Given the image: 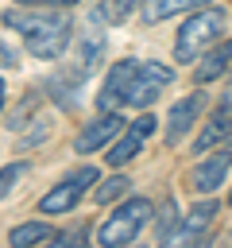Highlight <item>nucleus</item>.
<instances>
[{
    "mask_svg": "<svg viewBox=\"0 0 232 248\" xmlns=\"http://www.w3.org/2000/svg\"><path fill=\"white\" fill-rule=\"evenodd\" d=\"M174 81L170 66L162 62H147V58H120L112 70H108V81L97 97L101 112H116L120 105H131V108H147L162 97V89Z\"/></svg>",
    "mask_w": 232,
    "mask_h": 248,
    "instance_id": "1",
    "label": "nucleus"
},
{
    "mask_svg": "<svg viewBox=\"0 0 232 248\" xmlns=\"http://www.w3.org/2000/svg\"><path fill=\"white\" fill-rule=\"evenodd\" d=\"M4 23L23 35V43L35 58H46V62L62 58V50L73 39V19L62 16V12H23V8H15V12H4Z\"/></svg>",
    "mask_w": 232,
    "mask_h": 248,
    "instance_id": "2",
    "label": "nucleus"
},
{
    "mask_svg": "<svg viewBox=\"0 0 232 248\" xmlns=\"http://www.w3.org/2000/svg\"><path fill=\"white\" fill-rule=\"evenodd\" d=\"M224 23H228V16L220 12V8H197L182 27H178V43H174V58L178 62H193L201 50H209L220 35H224Z\"/></svg>",
    "mask_w": 232,
    "mask_h": 248,
    "instance_id": "3",
    "label": "nucleus"
},
{
    "mask_svg": "<svg viewBox=\"0 0 232 248\" xmlns=\"http://www.w3.org/2000/svg\"><path fill=\"white\" fill-rule=\"evenodd\" d=\"M151 221V202L147 198H128L124 205H116V213L104 217V225L97 229V240L108 244V248H120V244H131Z\"/></svg>",
    "mask_w": 232,
    "mask_h": 248,
    "instance_id": "4",
    "label": "nucleus"
},
{
    "mask_svg": "<svg viewBox=\"0 0 232 248\" xmlns=\"http://www.w3.org/2000/svg\"><path fill=\"white\" fill-rule=\"evenodd\" d=\"M93 182H97V167H81V170L66 174L54 190H46L43 202H39V209H43V213H70V209L89 194Z\"/></svg>",
    "mask_w": 232,
    "mask_h": 248,
    "instance_id": "5",
    "label": "nucleus"
},
{
    "mask_svg": "<svg viewBox=\"0 0 232 248\" xmlns=\"http://www.w3.org/2000/svg\"><path fill=\"white\" fill-rule=\"evenodd\" d=\"M120 128H124V120L108 108V112H101L97 120H89L81 132H77V140H73V151L77 155H89V151H101V147H108L116 136H120Z\"/></svg>",
    "mask_w": 232,
    "mask_h": 248,
    "instance_id": "6",
    "label": "nucleus"
},
{
    "mask_svg": "<svg viewBox=\"0 0 232 248\" xmlns=\"http://www.w3.org/2000/svg\"><path fill=\"white\" fill-rule=\"evenodd\" d=\"M151 132H155V116H139V120H131V128H128V132H124V136L104 151V155H108V163H112V167L131 163V159L143 151V140H147Z\"/></svg>",
    "mask_w": 232,
    "mask_h": 248,
    "instance_id": "7",
    "label": "nucleus"
},
{
    "mask_svg": "<svg viewBox=\"0 0 232 248\" xmlns=\"http://www.w3.org/2000/svg\"><path fill=\"white\" fill-rule=\"evenodd\" d=\"M217 143H232V89L224 93V101H220V108L213 112V120L197 132L193 151H209V147H217Z\"/></svg>",
    "mask_w": 232,
    "mask_h": 248,
    "instance_id": "8",
    "label": "nucleus"
},
{
    "mask_svg": "<svg viewBox=\"0 0 232 248\" xmlns=\"http://www.w3.org/2000/svg\"><path fill=\"white\" fill-rule=\"evenodd\" d=\"M201 108H205V93H189V97H182L174 108H170V124H166V147H174L193 124H197V116H201Z\"/></svg>",
    "mask_w": 232,
    "mask_h": 248,
    "instance_id": "9",
    "label": "nucleus"
},
{
    "mask_svg": "<svg viewBox=\"0 0 232 248\" xmlns=\"http://www.w3.org/2000/svg\"><path fill=\"white\" fill-rule=\"evenodd\" d=\"M228 167H232V143L224 147V151H217V155H209V159H201V167L193 170V178H189V186L197 190V194H213L220 182H224V174H228Z\"/></svg>",
    "mask_w": 232,
    "mask_h": 248,
    "instance_id": "10",
    "label": "nucleus"
},
{
    "mask_svg": "<svg viewBox=\"0 0 232 248\" xmlns=\"http://www.w3.org/2000/svg\"><path fill=\"white\" fill-rule=\"evenodd\" d=\"M228 62H232V39H228V43H220V46H213V50H205L201 66L193 70V81H197V85H209V81H217V78L228 70Z\"/></svg>",
    "mask_w": 232,
    "mask_h": 248,
    "instance_id": "11",
    "label": "nucleus"
},
{
    "mask_svg": "<svg viewBox=\"0 0 232 248\" xmlns=\"http://www.w3.org/2000/svg\"><path fill=\"white\" fill-rule=\"evenodd\" d=\"M213 217H217V202H197V205L189 209V217H186L178 240H182V244H197V236L213 225Z\"/></svg>",
    "mask_w": 232,
    "mask_h": 248,
    "instance_id": "12",
    "label": "nucleus"
},
{
    "mask_svg": "<svg viewBox=\"0 0 232 248\" xmlns=\"http://www.w3.org/2000/svg\"><path fill=\"white\" fill-rule=\"evenodd\" d=\"M209 0H147V8H143V19L147 23H159V19H170V16H178V12H197V8H205Z\"/></svg>",
    "mask_w": 232,
    "mask_h": 248,
    "instance_id": "13",
    "label": "nucleus"
},
{
    "mask_svg": "<svg viewBox=\"0 0 232 248\" xmlns=\"http://www.w3.org/2000/svg\"><path fill=\"white\" fill-rule=\"evenodd\" d=\"M58 232L46 225V221H31V225H19V229H12V244H19V248H31V244H50Z\"/></svg>",
    "mask_w": 232,
    "mask_h": 248,
    "instance_id": "14",
    "label": "nucleus"
},
{
    "mask_svg": "<svg viewBox=\"0 0 232 248\" xmlns=\"http://www.w3.org/2000/svg\"><path fill=\"white\" fill-rule=\"evenodd\" d=\"M128 190H131V178H124V174H112L108 182H101V186H97V202H101V205H108V202L124 198Z\"/></svg>",
    "mask_w": 232,
    "mask_h": 248,
    "instance_id": "15",
    "label": "nucleus"
},
{
    "mask_svg": "<svg viewBox=\"0 0 232 248\" xmlns=\"http://www.w3.org/2000/svg\"><path fill=\"white\" fill-rule=\"evenodd\" d=\"M27 174H31V167H27V163H12V167H4V170H0V198H8V194H12Z\"/></svg>",
    "mask_w": 232,
    "mask_h": 248,
    "instance_id": "16",
    "label": "nucleus"
},
{
    "mask_svg": "<svg viewBox=\"0 0 232 248\" xmlns=\"http://www.w3.org/2000/svg\"><path fill=\"white\" fill-rule=\"evenodd\" d=\"M135 4H139V0H104V8H101L97 16H108V23H116V19H124Z\"/></svg>",
    "mask_w": 232,
    "mask_h": 248,
    "instance_id": "17",
    "label": "nucleus"
},
{
    "mask_svg": "<svg viewBox=\"0 0 232 248\" xmlns=\"http://www.w3.org/2000/svg\"><path fill=\"white\" fill-rule=\"evenodd\" d=\"M174 225H178V209H174V202H166L162 205V217H159V240H170Z\"/></svg>",
    "mask_w": 232,
    "mask_h": 248,
    "instance_id": "18",
    "label": "nucleus"
},
{
    "mask_svg": "<svg viewBox=\"0 0 232 248\" xmlns=\"http://www.w3.org/2000/svg\"><path fill=\"white\" fill-rule=\"evenodd\" d=\"M81 240H85L81 229H70V232H58V236H54V244H81Z\"/></svg>",
    "mask_w": 232,
    "mask_h": 248,
    "instance_id": "19",
    "label": "nucleus"
},
{
    "mask_svg": "<svg viewBox=\"0 0 232 248\" xmlns=\"http://www.w3.org/2000/svg\"><path fill=\"white\" fill-rule=\"evenodd\" d=\"M15 4H39V8H46V4H73V0H15Z\"/></svg>",
    "mask_w": 232,
    "mask_h": 248,
    "instance_id": "20",
    "label": "nucleus"
},
{
    "mask_svg": "<svg viewBox=\"0 0 232 248\" xmlns=\"http://www.w3.org/2000/svg\"><path fill=\"white\" fill-rule=\"evenodd\" d=\"M0 66H15V58H12V50H4V46H0Z\"/></svg>",
    "mask_w": 232,
    "mask_h": 248,
    "instance_id": "21",
    "label": "nucleus"
},
{
    "mask_svg": "<svg viewBox=\"0 0 232 248\" xmlns=\"http://www.w3.org/2000/svg\"><path fill=\"white\" fill-rule=\"evenodd\" d=\"M0 108H4V81H0Z\"/></svg>",
    "mask_w": 232,
    "mask_h": 248,
    "instance_id": "22",
    "label": "nucleus"
},
{
    "mask_svg": "<svg viewBox=\"0 0 232 248\" xmlns=\"http://www.w3.org/2000/svg\"><path fill=\"white\" fill-rule=\"evenodd\" d=\"M228 202H232V198H228Z\"/></svg>",
    "mask_w": 232,
    "mask_h": 248,
    "instance_id": "23",
    "label": "nucleus"
}]
</instances>
